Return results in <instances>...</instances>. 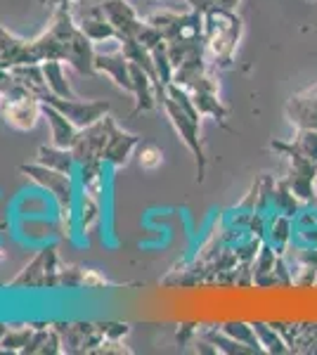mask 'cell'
<instances>
[{"mask_svg": "<svg viewBox=\"0 0 317 355\" xmlns=\"http://www.w3.org/2000/svg\"><path fill=\"white\" fill-rule=\"evenodd\" d=\"M102 10H105L107 19L117 28L119 41L123 38H135L137 31L142 28L145 21L137 17L135 10L128 5V0H102Z\"/></svg>", "mask_w": 317, "mask_h": 355, "instance_id": "cell-11", "label": "cell"}, {"mask_svg": "<svg viewBox=\"0 0 317 355\" xmlns=\"http://www.w3.org/2000/svg\"><path fill=\"white\" fill-rule=\"evenodd\" d=\"M137 164L145 171H157L164 164V150L154 142H140L137 147Z\"/></svg>", "mask_w": 317, "mask_h": 355, "instance_id": "cell-24", "label": "cell"}, {"mask_svg": "<svg viewBox=\"0 0 317 355\" xmlns=\"http://www.w3.org/2000/svg\"><path fill=\"white\" fill-rule=\"evenodd\" d=\"M24 353L28 355H55V353H65V346H62V336L57 331L55 324H45V327H36L33 329L31 341L26 343Z\"/></svg>", "mask_w": 317, "mask_h": 355, "instance_id": "cell-17", "label": "cell"}, {"mask_svg": "<svg viewBox=\"0 0 317 355\" xmlns=\"http://www.w3.org/2000/svg\"><path fill=\"white\" fill-rule=\"evenodd\" d=\"M291 147L296 150L301 157L310 159L317 164V130L313 128H298V135L293 137Z\"/></svg>", "mask_w": 317, "mask_h": 355, "instance_id": "cell-23", "label": "cell"}, {"mask_svg": "<svg viewBox=\"0 0 317 355\" xmlns=\"http://www.w3.org/2000/svg\"><path fill=\"white\" fill-rule=\"evenodd\" d=\"M159 107L166 112V116H169V121L173 123V128L178 130L180 140L187 145V150L194 154V162H197V182H201L204 180V173H206V154H204V145H201V135H199L201 116L182 110V107L169 95L161 97Z\"/></svg>", "mask_w": 317, "mask_h": 355, "instance_id": "cell-3", "label": "cell"}, {"mask_svg": "<svg viewBox=\"0 0 317 355\" xmlns=\"http://www.w3.org/2000/svg\"><path fill=\"white\" fill-rule=\"evenodd\" d=\"M0 60H3L5 69L19 64H40L36 38H19L0 26Z\"/></svg>", "mask_w": 317, "mask_h": 355, "instance_id": "cell-10", "label": "cell"}, {"mask_svg": "<svg viewBox=\"0 0 317 355\" xmlns=\"http://www.w3.org/2000/svg\"><path fill=\"white\" fill-rule=\"evenodd\" d=\"M80 227L88 230L93 227L97 220H100V197H93V194L83 192V202H80Z\"/></svg>", "mask_w": 317, "mask_h": 355, "instance_id": "cell-25", "label": "cell"}, {"mask_svg": "<svg viewBox=\"0 0 317 355\" xmlns=\"http://www.w3.org/2000/svg\"><path fill=\"white\" fill-rule=\"evenodd\" d=\"M105 145H107V116L97 123L80 128L76 140L71 145L74 159L78 166H93L105 164Z\"/></svg>", "mask_w": 317, "mask_h": 355, "instance_id": "cell-8", "label": "cell"}, {"mask_svg": "<svg viewBox=\"0 0 317 355\" xmlns=\"http://www.w3.org/2000/svg\"><path fill=\"white\" fill-rule=\"evenodd\" d=\"M130 76H132V97H135V110L132 116H137L140 112H149L159 105L157 102V88H154L152 76L142 69L140 64L130 62Z\"/></svg>", "mask_w": 317, "mask_h": 355, "instance_id": "cell-14", "label": "cell"}, {"mask_svg": "<svg viewBox=\"0 0 317 355\" xmlns=\"http://www.w3.org/2000/svg\"><path fill=\"white\" fill-rule=\"evenodd\" d=\"M36 162L48 166V168L62 171V173H74V168L78 166L71 150H67V147H57V145H40Z\"/></svg>", "mask_w": 317, "mask_h": 355, "instance_id": "cell-18", "label": "cell"}, {"mask_svg": "<svg viewBox=\"0 0 317 355\" xmlns=\"http://www.w3.org/2000/svg\"><path fill=\"white\" fill-rule=\"evenodd\" d=\"M78 26L85 36L90 38L93 43H100V41H119V33L117 28L112 26V21L107 19L105 10H102V3L100 5H93L90 10H85L83 17L78 19Z\"/></svg>", "mask_w": 317, "mask_h": 355, "instance_id": "cell-15", "label": "cell"}, {"mask_svg": "<svg viewBox=\"0 0 317 355\" xmlns=\"http://www.w3.org/2000/svg\"><path fill=\"white\" fill-rule=\"evenodd\" d=\"M40 102L53 105L57 112H62L76 128H88L109 114V102L105 100H80V97H60L50 90L40 95Z\"/></svg>", "mask_w": 317, "mask_h": 355, "instance_id": "cell-6", "label": "cell"}, {"mask_svg": "<svg viewBox=\"0 0 317 355\" xmlns=\"http://www.w3.org/2000/svg\"><path fill=\"white\" fill-rule=\"evenodd\" d=\"M95 71L112 78L126 93H132V76H130V60L123 50L117 53H95Z\"/></svg>", "mask_w": 317, "mask_h": 355, "instance_id": "cell-13", "label": "cell"}, {"mask_svg": "<svg viewBox=\"0 0 317 355\" xmlns=\"http://www.w3.org/2000/svg\"><path fill=\"white\" fill-rule=\"evenodd\" d=\"M43 5H53V8H57V5H62V3H74V0H40Z\"/></svg>", "mask_w": 317, "mask_h": 355, "instance_id": "cell-28", "label": "cell"}, {"mask_svg": "<svg viewBox=\"0 0 317 355\" xmlns=\"http://www.w3.org/2000/svg\"><path fill=\"white\" fill-rule=\"evenodd\" d=\"M140 147V135L128 133L107 114V145H105V164L121 168L130 162L132 152Z\"/></svg>", "mask_w": 317, "mask_h": 355, "instance_id": "cell-9", "label": "cell"}, {"mask_svg": "<svg viewBox=\"0 0 317 355\" xmlns=\"http://www.w3.org/2000/svg\"><path fill=\"white\" fill-rule=\"evenodd\" d=\"M36 45L40 62L60 60L85 76L97 73L93 41L80 31L76 17L71 12V3H62L53 10V19H50L48 28L36 36Z\"/></svg>", "mask_w": 317, "mask_h": 355, "instance_id": "cell-1", "label": "cell"}, {"mask_svg": "<svg viewBox=\"0 0 317 355\" xmlns=\"http://www.w3.org/2000/svg\"><path fill=\"white\" fill-rule=\"evenodd\" d=\"M19 171L24 173L28 180H33L36 185H40L43 190H48L53 194L57 211H60V220L62 225L69 230L71 225V216H74V180L71 173H62V171L48 168L43 164H22Z\"/></svg>", "mask_w": 317, "mask_h": 355, "instance_id": "cell-2", "label": "cell"}, {"mask_svg": "<svg viewBox=\"0 0 317 355\" xmlns=\"http://www.w3.org/2000/svg\"><path fill=\"white\" fill-rule=\"evenodd\" d=\"M43 67V76H45V83H48V90L60 97H78L74 93L71 83L67 78V71H65V62L60 60H45L40 62Z\"/></svg>", "mask_w": 317, "mask_h": 355, "instance_id": "cell-19", "label": "cell"}, {"mask_svg": "<svg viewBox=\"0 0 317 355\" xmlns=\"http://www.w3.org/2000/svg\"><path fill=\"white\" fill-rule=\"evenodd\" d=\"M239 5V0H216V8H223V10H234Z\"/></svg>", "mask_w": 317, "mask_h": 355, "instance_id": "cell-27", "label": "cell"}, {"mask_svg": "<svg viewBox=\"0 0 317 355\" xmlns=\"http://www.w3.org/2000/svg\"><path fill=\"white\" fill-rule=\"evenodd\" d=\"M8 324H3V322H0V343H3V339H5V334H8Z\"/></svg>", "mask_w": 317, "mask_h": 355, "instance_id": "cell-29", "label": "cell"}, {"mask_svg": "<svg viewBox=\"0 0 317 355\" xmlns=\"http://www.w3.org/2000/svg\"><path fill=\"white\" fill-rule=\"evenodd\" d=\"M241 31L239 17L232 15V10L223 8H211L209 12H204V41L209 43V48L216 53V57L230 60L237 48Z\"/></svg>", "mask_w": 317, "mask_h": 355, "instance_id": "cell-4", "label": "cell"}, {"mask_svg": "<svg viewBox=\"0 0 317 355\" xmlns=\"http://www.w3.org/2000/svg\"><path fill=\"white\" fill-rule=\"evenodd\" d=\"M43 116L48 119V125H50V137H53V145L57 147H67V150H71L74 140H76L78 130L69 119L65 116L62 112H57L53 105H48V102H43Z\"/></svg>", "mask_w": 317, "mask_h": 355, "instance_id": "cell-16", "label": "cell"}, {"mask_svg": "<svg viewBox=\"0 0 317 355\" xmlns=\"http://www.w3.org/2000/svg\"><path fill=\"white\" fill-rule=\"evenodd\" d=\"M105 329V339H123L128 334V324H121V322H107L102 324Z\"/></svg>", "mask_w": 317, "mask_h": 355, "instance_id": "cell-26", "label": "cell"}, {"mask_svg": "<svg viewBox=\"0 0 317 355\" xmlns=\"http://www.w3.org/2000/svg\"><path fill=\"white\" fill-rule=\"evenodd\" d=\"M221 329H223V334H228L230 339L239 341L241 346L251 348L253 353L263 351L261 343H258V336H256V329H253V324H246V322H225Z\"/></svg>", "mask_w": 317, "mask_h": 355, "instance_id": "cell-20", "label": "cell"}, {"mask_svg": "<svg viewBox=\"0 0 317 355\" xmlns=\"http://www.w3.org/2000/svg\"><path fill=\"white\" fill-rule=\"evenodd\" d=\"M286 116L298 128L317 130V83L289 97V102H286Z\"/></svg>", "mask_w": 317, "mask_h": 355, "instance_id": "cell-12", "label": "cell"}, {"mask_svg": "<svg viewBox=\"0 0 317 355\" xmlns=\"http://www.w3.org/2000/svg\"><path fill=\"white\" fill-rule=\"evenodd\" d=\"M33 329L36 327H10L5 334L3 343H0V351H10V353H24L26 343L31 341Z\"/></svg>", "mask_w": 317, "mask_h": 355, "instance_id": "cell-22", "label": "cell"}, {"mask_svg": "<svg viewBox=\"0 0 317 355\" xmlns=\"http://www.w3.org/2000/svg\"><path fill=\"white\" fill-rule=\"evenodd\" d=\"M0 67H3V69H5V64H3V60H0Z\"/></svg>", "mask_w": 317, "mask_h": 355, "instance_id": "cell-30", "label": "cell"}, {"mask_svg": "<svg viewBox=\"0 0 317 355\" xmlns=\"http://www.w3.org/2000/svg\"><path fill=\"white\" fill-rule=\"evenodd\" d=\"M60 270L62 263L57 256L55 246L38 251L31 261L17 272V277L10 279V287H24V289H53L60 287Z\"/></svg>", "mask_w": 317, "mask_h": 355, "instance_id": "cell-5", "label": "cell"}, {"mask_svg": "<svg viewBox=\"0 0 317 355\" xmlns=\"http://www.w3.org/2000/svg\"><path fill=\"white\" fill-rule=\"evenodd\" d=\"M0 114L10 128L28 133L36 128L38 116H43V102L31 90H19L10 97H0Z\"/></svg>", "mask_w": 317, "mask_h": 355, "instance_id": "cell-7", "label": "cell"}, {"mask_svg": "<svg viewBox=\"0 0 317 355\" xmlns=\"http://www.w3.org/2000/svg\"><path fill=\"white\" fill-rule=\"evenodd\" d=\"M253 329H256V336H258V343H261L263 351L268 353H286V343L280 339V334L275 331V327L265 322H253Z\"/></svg>", "mask_w": 317, "mask_h": 355, "instance_id": "cell-21", "label": "cell"}]
</instances>
